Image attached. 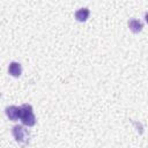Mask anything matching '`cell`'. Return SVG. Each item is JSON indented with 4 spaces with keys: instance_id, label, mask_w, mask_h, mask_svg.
<instances>
[{
    "instance_id": "cell-2",
    "label": "cell",
    "mask_w": 148,
    "mask_h": 148,
    "mask_svg": "<svg viewBox=\"0 0 148 148\" xmlns=\"http://www.w3.org/2000/svg\"><path fill=\"white\" fill-rule=\"evenodd\" d=\"M12 133H13V136L15 138V140L20 143H28L29 141V132L21 125H15L12 130Z\"/></svg>"
},
{
    "instance_id": "cell-4",
    "label": "cell",
    "mask_w": 148,
    "mask_h": 148,
    "mask_svg": "<svg viewBox=\"0 0 148 148\" xmlns=\"http://www.w3.org/2000/svg\"><path fill=\"white\" fill-rule=\"evenodd\" d=\"M8 73L9 75L14 76V77H18L22 74V66L21 64L16 62V61H12L8 66Z\"/></svg>"
},
{
    "instance_id": "cell-1",
    "label": "cell",
    "mask_w": 148,
    "mask_h": 148,
    "mask_svg": "<svg viewBox=\"0 0 148 148\" xmlns=\"http://www.w3.org/2000/svg\"><path fill=\"white\" fill-rule=\"evenodd\" d=\"M20 119L23 125L30 127L36 123V117L32 112V106L30 104H23L20 106Z\"/></svg>"
},
{
    "instance_id": "cell-6",
    "label": "cell",
    "mask_w": 148,
    "mask_h": 148,
    "mask_svg": "<svg viewBox=\"0 0 148 148\" xmlns=\"http://www.w3.org/2000/svg\"><path fill=\"white\" fill-rule=\"evenodd\" d=\"M89 9L87 7H83V8H80L79 10L75 12V18L79 21V22H84L87 21V18L89 17Z\"/></svg>"
},
{
    "instance_id": "cell-5",
    "label": "cell",
    "mask_w": 148,
    "mask_h": 148,
    "mask_svg": "<svg viewBox=\"0 0 148 148\" xmlns=\"http://www.w3.org/2000/svg\"><path fill=\"white\" fill-rule=\"evenodd\" d=\"M128 27H130V30H131L132 32L138 34V32H140V31L142 30L143 24H142L141 21H139V20H136V18H131V20L128 21Z\"/></svg>"
},
{
    "instance_id": "cell-3",
    "label": "cell",
    "mask_w": 148,
    "mask_h": 148,
    "mask_svg": "<svg viewBox=\"0 0 148 148\" xmlns=\"http://www.w3.org/2000/svg\"><path fill=\"white\" fill-rule=\"evenodd\" d=\"M5 111H6V116H7L10 120L15 121V120L20 119V106L10 105V106H7Z\"/></svg>"
}]
</instances>
